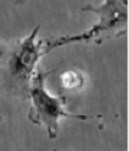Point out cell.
<instances>
[{
	"label": "cell",
	"instance_id": "6da1fadb",
	"mask_svg": "<svg viewBox=\"0 0 129 151\" xmlns=\"http://www.w3.org/2000/svg\"><path fill=\"white\" fill-rule=\"evenodd\" d=\"M39 30L40 26L34 27L25 39L13 44L6 61L0 67V81L13 94L27 96L33 77L39 71V61L47 54L46 42L37 39Z\"/></svg>",
	"mask_w": 129,
	"mask_h": 151
},
{
	"label": "cell",
	"instance_id": "7a4b0ae2",
	"mask_svg": "<svg viewBox=\"0 0 129 151\" xmlns=\"http://www.w3.org/2000/svg\"><path fill=\"white\" fill-rule=\"evenodd\" d=\"M83 12H92L98 14L99 20L89 30L80 34L62 36L55 40L46 42V51L53 49L75 44V43L98 42L105 34H125L128 29V0H105L101 6H85Z\"/></svg>",
	"mask_w": 129,
	"mask_h": 151
},
{
	"label": "cell",
	"instance_id": "3957f363",
	"mask_svg": "<svg viewBox=\"0 0 129 151\" xmlns=\"http://www.w3.org/2000/svg\"><path fill=\"white\" fill-rule=\"evenodd\" d=\"M46 76L43 71H37L30 84L27 97L30 99L29 118L33 124L42 126L49 138H56L59 133V123L62 118L76 117L85 118L83 116H75L69 113L62 99L49 93L46 88Z\"/></svg>",
	"mask_w": 129,
	"mask_h": 151
}]
</instances>
